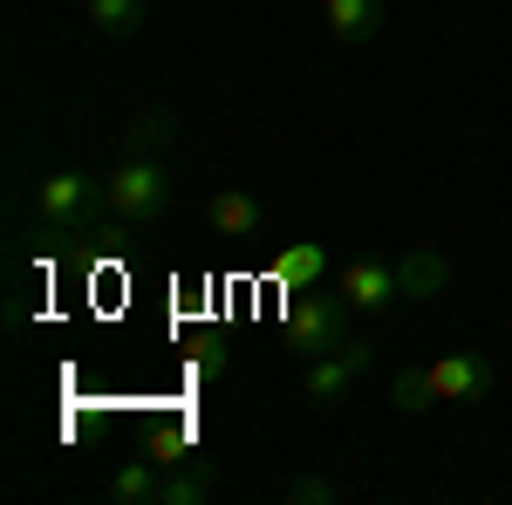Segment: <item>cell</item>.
Masks as SVG:
<instances>
[{
  "label": "cell",
  "mask_w": 512,
  "mask_h": 505,
  "mask_svg": "<svg viewBox=\"0 0 512 505\" xmlns=\"http://www.w3.org/2000/svg\"><path fill=\"white\" fill-rule=\"evenodd\" d=\"M349 328H355V308L328 287H308V294H287V321H280V342H287V355H328V349H342L349 342Z\"/></svg>",
  "instance_id": "cell-1"
},
{
  "label": "cell",
  "mask_w": 512,
  "mask_h": 505,
  "mask_svg": "<svg viewBox=\"0 0 512 505\" xmlns=\"http://www.w3.org/2000/svg\"><path fill=\"white\" fill-rule=\"evenodd\" d=\"M96 205H110V185L89 171H48L35 185V219L62 239H89L96 233Z\"/></svg>",
  "instance_id": "cell-2"
},
{
  "label": "cell",
  "mask_w": 512,
  "mask_h": 505,
  "mask_svg": "<svg viewBox=\"0 0 512 505\" xmlns=\"http://www.w3.org/2000/svg\"><path fill=\"white\" fill-rule=\"evenodd\" d=\"M103 185H110V212L130 219V226H151V219L171 212V171H164L158 157H130L123 151Z\"/></svg>",
  "instance_id": "cell-3"
},
{
  "label": "cell",
  "mask_w": 512,
  "mask_h": 505,
  "mask_svg": "<svg viewBox=\"0 0 512 505\" xmlns=\"http://www.w3.org/2000/svg\"><path fill=\"white\" fill-rule=\"evenodd\" d=\"M369 362H376V349H369V342H355V335L342 342V349H328V355H308V376H301L308 403H315V410H335V403L369 376Z\"/></svg>",
  "instance_id": "cell-4"
},
{
  "label": "cell",
  "mask_w": 512,
  "mask_h": 505,
  "mask_svg": "<svg viewBox=\"0 0 512 505\" xmlns=\"http://www.w3.org/2000/svg\"><path fill=\"white\" fill-rule=\"evenodd\" d=\"M424 376H431L437 403H478L492 389V362L478 349H451V355H437V362H424Z\"/></svg>",
  "instance_id": "cell-5"
},
{
  "label": "cell",
  "mask_w": 512,
  "mask_h": 505,
  "mask_svg": "<svg viewBox=\"0 0 512 505\" xmlns=\"http://www.w3.org/2000/svg\"><path fill=\"white\" fill-rule=\"evenodd\" d=\"M335 294H342L355 314L396 308V301H403V287H396V260H349V267L335 273Z\"/></svg>",
  "instance_id": "cell-6"
},
{
  "label": "cell",
  "mask_w": 512,
  "mask_h": 505,
  "mask_svg": "<svg viewBox=\"0 0 512 505\" xmlns=\"http://www.w3.org/2000/svg\"><path fill=\"white\" fill-rule=\"evenodd\" d=\"M205 226H212V239H226V246H246V239H260L267 212H260V198H253V192L219 185V192L205 198Z\"/></svg>",
  "instance_id": "cell-7"
},
{
  "label": "cell",
  "mask_w": 512,
  "mask_h": 505,
  "mask_svg": "<svg viewBox=\"0 0 512 505\" xmlns=\"http://www.w3.org/2000/svg\"><path fill=\"white\" fill-rule=\"evenodd\" d=\"M267 280H274L280 294H308V287H321V280H328V246H321V239H294V246H280L274 267H267Z\"/></svg>",
  "instance_id": "cell-8"
},
{
  "label": "cell",
  "mask_w": 512,
  "mask_h": 505,
  "mask_svg": "<svg viewBox=\"0 0 512 505\" xmlns=\"http://www.w3.org/2000/svg\"><path fill=\"white\" fill-rule=\"evenodd\" d=\"M396 287H403V301H437L451 287V260L437 246H410V253H396Z\"/></svg>",
  "instance_id": "cell-9"
},
{
  "label": "cell",
  "mask_w": 512,
  "mask_h": 505,
  "mask_svg": "<svg viewBox=\"0 0 512 505\" xmlns=\"http://www.w3.org/2000/svg\"><path fill=\"white\" fill-rule=\"evenodd\" d=\"M103 499L110 505H158L164 499V465L144 451V458H130V465L110 471V485H103Z\"/></svg>",
  "instance_id": "cell-10"
},
{
  "label": "cell",
  "mask_w": 512,
  "mask_h": 505,
  "mask_svg": "<svg viewBox=\"0 0 512 505\" xmlns=\"http://www.w3.org/2000/svg\"><path fill=\"white\" fill-rule=\"evenodd\" d=\"M321 21H328V35L362 48V41H376L383 28V0H321Z\"/></svg>",
  "instance_id": "cell-11"
},
{
  "label": "cell",
  "mask_w": 512,
  "mask_h": 505,
  "mask_svg": "<svg viewBox=\"0 0 512 505\" xmlns=\"http://www.w3.org/2000/svg\"><path fill=\"white\" fill-rule=\"evenodd\" d=\"M130 157H158L164 144H178V117L171 110H130V123L117 130Z\"/></svg>",
  "instance_id": "cell-12"
},
{
  "label": "cell",
  "mask_w": 512,
  "mask_h": 505,
  "mask_svg": "<svg viewBox=\"0 0 512 505\" xmlns=\"http://www.w3.org/2000/svg\"><path fill=\"white\" fill-rule=\"evenodd\" d=\"M82 14L96 21V35L110 41H130L144 21H151V0H82Z\"/></svg>",
  "instance_id": "cell-13"
},
{
  "label": "cell",
  "mask_w": 512,
  "mask_h": 505,
  "mask_svg": "<svg viewBox=\"0 0 512 505\" xmlns=\"http://www.w3.org/2000/svg\"><path fill=\"white\" fill-rule=\"evenodd\" d=\"M205 492H212V465H205V458L192 451L185 465H171V471H164V499H158V505H198Z\"/></svg>",
  "instance_id": "cell-14"
},
{
  "label": "cell",
  "mask_w": 512,
  "mask_h": 505,
  "mask_svg": "<svg viewBox=\"0 0 512 505\" xmlns=\"http://www.w3.org/2000/svg\"><path fill=\"white\" fill-rule=\"evenodd\" d=\"M390 403H396V410H431V403H437V396H431V376H424V362H417V369H396Z\"/></svg>",
  "instance_id": "cell-15"
},
{
  "label": "cell",
  "mask_w": 512,
  "mask_h": 505,
  "mask_svg": "<svg viewBox=\"0 0 512 505\" xmlns=\"http://www.w3.org/2000/svg\"><path fill=\"white\" fill-rule=\"evenodd\" d=\"M280 499H294V505H335V499H342V485L308 471V478H287V485H280Z\"/></svg>",
  "instance_id": "cell-16"
},
{
  "label": "cell",
  "mask_w": 512,
  "mask_h": 505,
  "mask_svg": "<svg viewBox=\"0 0 512 505\" xmlns=\"http://www.w3.org/2000/svg\"><path fill=\"white\" fill-rule=\"evenodd\" d=\"M226 369V335H205V349L192 355V376H219Z\"/></svg>",
  "instance_id": "cell-17"
}]
</instances>
